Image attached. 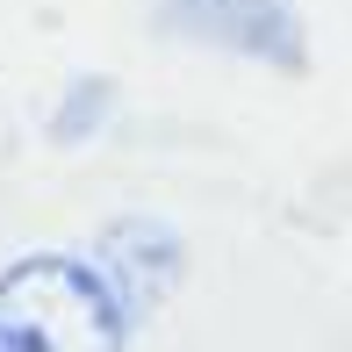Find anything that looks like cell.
<instances>
[{"instance_id": "1", "label": "cell", "mask_w": 352, "mask_h": 352, "mask_svg": "<svg viewBox=\"0 0 352 352\" xmlns=\"http://www.w3.org/2000/svg\"><path fill=\"white\" fill-rule=\"evenodd\" d=\"M0 352H122V302L94 266L29 252L0 274Z\"/></svg>"}, {"instance_id": "2", "label": "cell", "mask_w": 352, "mask_h": 352, "mask_svg": "<svg viewBox=\"0 0 352 352\" xmlns=\"http://www.w3.org/2000/svg\"><path fill=\"white\" fill-rule=\"evenodd\" d=\"M180 14H187V22H201V29H216V36H230V43H245V51L287 58V43H280V8H274V0H180Z\"/></svg>"}]
</instances>
